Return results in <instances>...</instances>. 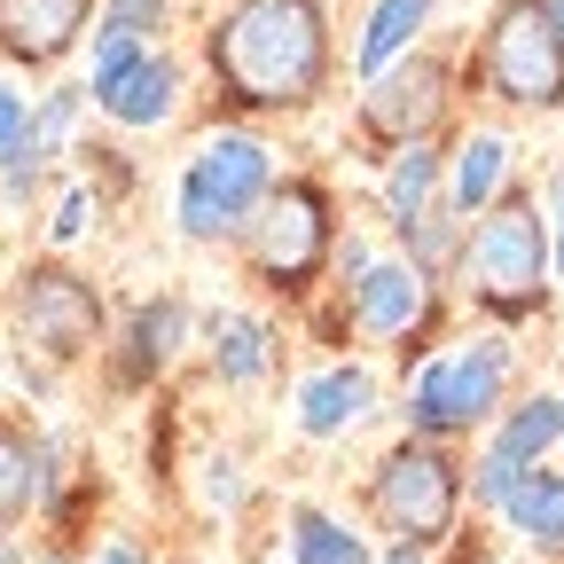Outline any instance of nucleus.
Wrapping results in <instances>:
<instances>
[{"mask_svg": "<svg viewBox=\"0 0 564 564\" xmlns=\"http://www.w3.org/2000/svg\"><path fill=\"white\" fill-rule=\"evenodd\" d=\"M463 70L502 110H533V118H556L564 110V40L541 17V0H502V9L486 17L478 55Z\"/></svg>", "mask_w": 564, "mask_h": 564, "instance_id": "obj_7", "label": "nucleus"}, {"mask_svg": "<svg viewBox=\"0 0 564 564\" xmlns=\"http://www.w3.org/2000/svg\"><path fill=\"white\" fill-rule=\"evenodd\" d=\"M556 447H564V392H525V400H510L502 415L486 423V447L470 455V510L494 518V510L518 494V478L541 470Z\"/></svg>", "mask_w": 564, "mask_h": 564, "instance_id": "obj_10", "label": "nucleus"}, {"mask_svg": "<svg viewBox=\"0 0 564 564\" xmlns=\"http://www.w3.org/2000/svg\"><path fill=\"white\" fill-rule=\"evenodd\" d=\"M329 9L322 0H228L204 32V70L236 118L314 110L329 95Z\"/></svg>", "mask_w": 564, "mask_h": 564, "instance_id": "obj_1", "label": "nucleus"}, {"mask_svg": "<svg viewBox=\"0 0 564 564\" xmlns=\"http://www.w3.org/2000/svg\"><path fill=\"white\" fill-rule=\"evenodd\" d=\"M447 141L432 133V141H408V150H392L384 158V220H392V236L400 228H415L423 212H440L447 204Z\"/></svg>", "mask_w": 564, "mask_h": 564, "instance_id": "obj_15", "label": "nucleus"}, {"mask_svg": "<svg viewBox=\"0 0 564 564\" xmlns=\"http://www.w3.org/2000/svg\"><path fill=\"white\" fill-rule=\"evenodd\" d=\"M377 564H432V556H423V549H384Z\"/></svg>", "mask_w": 564, "mask_h": 564, "instance_id": "obj_30", "label": "nucleus"}, {"mask_svg": "<svg viewBox=\"0 0 564 564\" xmlns=\"http://www.w3.org/2000/svg\"><path fill=\"white\" fill-rule=\"evenodd\" d=\"M87 102H95L87 87H55V95L32 110V141H24V158H32V165H47V158L63 150V133L79 126V110H87Z\"/></svg>", "mask_w": 564, "mask_h": 564, "instance_id": "obj_23", "label": "nucleus"}, {"mask_svg": "<svg viewBox=\"0 0 564 564\" xmlns=\"http://www.w3.org/2000/svg\"><path fill=\"white\" fill-rule=\"evenodd\" d=\"M494 518H502V533L525 549V556H541V564H564V470H525L518 478V494H510V502L502 510H494Z\"/></svg>", "mask_w": 564, "mask_h": 564, "instance_id": "obj_16", "label": "nucleus"}, {"mask_svg": "<svg viewBox=\"0 0 564 564\" xmlns=\"http://www.w3.org/2000/svg\"><path fill=\"white\" fill-rule=\"evenodd\" d=\"M47 564H79V556H47Z\"/></svg>", "mask_w": 564, "mask_h": 564, "instance_id": "obj_33", "label": "nucleus"}, {"mask_svg": "<svg viewBox=\"0 0 564 564\" xmlns=\"http://www.w3.org/2000/svg\"><path fill=\"white\" fill-rule=\"evenodd\" d=\"M345 314H352V337L392 345L400 361H432L423 337L440 329V282L423 274L415 259H369L361 274L345 282Z\"/></svg>", "mask_w": 564, "mask_h": 564, "instance_id": "obj_8", "label": "nucleus"}, {"mask_svg": "<svg viewBox=\"0 0 564 564\" xmlns=\"http://www.w3.org/2000/svg\"><path fill=\"white\" fill-rule=\"evenodd\" d=\"M95 110L110 118V126H126V133H150V126H165L173 110H181V63L165 55V47H150L126 79L110 87V95H95Z\"/></svg>", "mask_w": 564, "mask_h": 564, "instance_id": "obj_18", "label": "nucleus"}, {"mask_svg": "<svg viewBox=\"0 0 564 564\" xmlns=\"http://www.w3.org/2000/svg\"><path fill=\"white\" fill-rule=\"evenodd\" d=\"M510 377H518L510 329H486V337H463V345L432 352V361L415 369V384H408V432L415 440L486 432V423L510 408Z\"/></svg>", "mask_w": 564, "mask_h": 564, "instance_id": "obj_5", "label": "nucleus"}, {"mask_svg": "<svg viewBox=\"0 0 564 564\" xmlns=\"http://www.w3.org/2000/svg\"><path fill=\"white\" fill-rule=\"evenodd\" d=\"M291 564H377V549L345 518H329L314 502H291Z\"/></svg>", "mask_w": 564, "mask_h": 564, "instance_id": "obj_22", "label": "nucleus"}, {"mask_svg": "<svg viewBox=\"0 0 564 564\" xmlns=\"http://www.w3.org/2000/svg\"><path fill=\"white\" fill-rule=\"evenodd\" d=\"M87 212H95V196H87V188H63V204H55V220H47V243H79V236L95 228Z\"/></svg>", "mask_w": 564, "mask_h": 564, "instance_id": "obj_27", "label": "nucleus"}, {"mask_svg": "<svg viewBox=\"0 0 564 564\" xmlns=\"http://www.w3.org/2000/svg\"><path fill=\"white\" fill-rule=\"evenodd\" d=\"M463 494H470V470L447 455V440H400L377 455L369 470V525L392 541V549H447L455 541V518H463Z\"/></svg>", "mask_w": 564, "mask_h": 564, "instance_id": "obj_4", "label": "nucleus"}, {"mask_svg": "<svg viewBox=\"0 0 564 564\" xmlns=\"http://www.w3.org/2000/svg\"><path fill=\"white\" fill-rule=\"evenodd\" d=\"M447 87H455V63L415 47L400 55L392 70H377V79L361 87V110H352V133L369 141V150H408V141H432L440 118H447Z\"/></svg>", "mask_w": 564, "mask_h": 564, "instance_id": "obj_9", "label": "nucleus"}, {"mask_svg": "<svg viewBox=\"0 0 564 564\" xmlns=\"http://www.w3.org/2000/svg\"><path fill=\"white\" fill-rule=\"evenodd\" d=\"M17 329L32 352H47V361H79V352L102 345V291L63 267V259H40L17 274Z\"/></svg>", "mask_w": 564, "mask_h": 564, "instance_id": "obj_11", "label": "nucleus"}, {"mask_svg": "<svg viewBox=\"0 0 564 564\" xmlns=\"http://www.w3.org/2000/svg\"><path fill=\"white\" fill-rule=\"evenodd\" d=\"M55 502V447L24 432L17 415H0V525H17L24 510Z\"/></svg>", "mask_w": 564, "mask_h": 564, "instance_id": "obj_17", "label": "nucleus"}, {"mask_svg": "<svg viewBox=\"0 0 564 564\" xmlns=\"http://www.w3.org/2000/svg\"><path fill=\"white\" fill-rule=\"evenodd\" d=\"M95 564H158V556L141 549L133 533H118V541H102V549H95Z\"/></svg>", "mask_w": 564, "mask_h": 564, "instance_id": "obj_28", "label": "nucleus"}, {"mask_svg": "<svg viewBox=\"0 0 564 564\" xmlns=\"http://www.w3.org/2000/svg\"><path fill=\"white\" fill-rule=\"evenodd\" d=\"M0 564H24V549H17V533L0 525Z\"/></svg>", "mask_w": 564, "mask_h": 564, "instance_id": "obj_31", "label": "nucleus"}, {"mask_svg": "<svg viewBox=\"0 0 564 564\" xmlns=\"http://www.w3.org/2000/svg\"><path fill=\"white\" fill-rule=\"evenodd\" d=\"M274 150L259 133L243 126H220V133H204L181 181H173V228L181 243H236L251 220H259V204L274 196Z\"/></svg>", "mask_w": 564, "mask_h": 564, "instance_id": "obj_3", "label": "nucleus"}, {"mask_svg": "<svg viewBox=\"0 0 564 564\" xmlns=\"http://www.w3.org/2000/svg\"><path fill=\"white\" fill-rule=\"evenodd\" d=\"M432 9H440V0H377V9L361 17V40H352V70H361V87L377 79V70H392L400 55H415Z\"/></svg>", "mask_w": 564, "mask_h": 564, "instance_id": "obj_21", "label": "nucleus"}, {"mask_svg": "<svg viewBox=\"0 0 564 564\" xmlns=\"http://www.w3.org/2000/svg\"><path fill=\"white\" fill-rule=\"evenodd\" d=\"M549 274H556V251H549V204L510 181L478 220H470V243H463V291L478 314L494 322H533L549 306Z\"/></svg>", "mask_w": 564, "mask_h": 564, "instance_id": "obj_2", "label": "nucleus"}, {"mask_svg": "<svg viewBox=\"0 0 564 564\" xmlns=\"http://www.w3.org/2000/svg\"><path fill=\"white\" fill-rule=\"evenodd\" d=\"M141 55H150L141 40H126V32H95V55H87V95H110Z\"/></svg>", "mask_w": 564, "mask_h": 564, "instance_id": "obj_25", "label": "nucleus"}, {"mask_svg": "<svg viewBox=\"0 0 564 564\" xmlns=\"http://www.w3.org/2000/svg\"><path fill=\"white\" fill-rule=\"evenodd\" d=\"M549 251H556V282H564V173L549 188Z\"/></svg>", "mask_w": 564, "mask_h": 564, "instance_id": "obj_29", "label": "nucleus"}, {"mask_svg": "<svg viewBox=\"0 0 564 564\" xmlns=\"http://www.w3.org/2000/svg\"><path fill=\"white\" fill-rule=\"evenodd\" d=\"M24 141H32V102L17 87H0V165L24 158Z\"/></svg>", "mask_w": 564, "mask_h": 564, "instance_id": "obj_26", "label": "nucleus"}, {"mask_svg": "<svg viewBox=\"0 0 564 564\" xmlns=\"http://www.w3.org/2000/svg\"><path fill=\"white\" fill-rule=\"evenodd\" d=\"M541 17L556 24V40H564V0H541Z\"/></svg>", "mask_w": 564, "mask_h": 564, "instance_id": "obj_32", "label": "nucleus"}, {"mask_svg": "<svg viewBox=\"0 0 564 564\" xmlns=\"http://www.w3.org/2000/svg\"><path fill=\"white\" fill-rule=\"evenodd\" d=\"M243 267L259 291L274 299H306L314 291V274L337 259V212H329V188L291 173V181H274V196L259 204V220L236 236Z\"/></svg>", "mask_w": 564, "mask_h": 564, "instance_id": "obj_6", "label": "nucleus"}, {"mask_svg": "<svg viewBox=\"0 0 564 564\" xmlns=\"http://www.w3.org/2000/svg\"><path fill=\"white\" fill-rule=\"evenodd\" d=\"M165 24H173V0H102V24L95 32H126L141 47H158Z\"/></svg>", "mask_w": 564, "mask_h": 564, "instance_id": "obj_24", "label": "nucleus"}, {"mask_svg": "<svg viewBox=\"0 0 564 564\" xmlns=\"http://www.w3.org/2000/svg\"><path fill=\"white\" fill-rule=\"evenodd\" d=\"M377 415V377L361 361H329L299 384V440H345L352 423H369Z\"/></svg>", "mask_w": 564, "mask_h": 564, "instance_id": "obj_14", "label": "nucleus"}, {"mask_svg": "<svg viewBox=\"0 0 564 564\" xmlns=\"http://www.w3.org/2000/svg\"><path fill=\"white\" fill-rule=\"evenodd\" d=\"M510 181H518L510 173V141L502 133H463L455 158H447V212H455V220H478Z\"/></svg>", "mask_w": 564, "mask_h": 564, "instance_id": "obj_20", "label": "nucleus"}, {"mask_svg": "<svg viewBox=\"0 0 564 564\" xmlns=\"http://www.w3.org/2000/svg\"><path fill=\"white\" fill-rule=\"evenodd\" d=\"M282 337H274V322H259V314H204V352H212V377L220 384H259V377H274V352Z\"/></svg>", "mask_w": 564, "mask_h": 564, "instance_id": "obj_19", "label": "nucleus"}, {"mask_svg": "<svg viewBox=\"0 0 564 564\" xmlns=\"http://www.w3.org/2000/svg\"><path fill=\"white\" fill-rule=\"evenodd\" d=\"M181 345H188V299H181V291H158V299H141V306H133L110 377H118L126 392H141V384H158V377L181 361Z\"/></svg>", "mask_w": 564, "mask_h": 564, "instance_id": "obj_13", "label": "nucleus"}, {"mask_svg": "<svg viewBox=\"0 0 564 564\" xmlns=\"http://www.w3.org/2000/svg\"><path fill=\"white\" fill-rule=\"evenodd\" d=\"M87 24H95V0H0V63L55 70L87 40Z\"/></svg>", "mask_w": 564, "mask_h": 564, "instance_id": "obj_12", "label": "nucleus"}]
</instances>
